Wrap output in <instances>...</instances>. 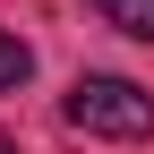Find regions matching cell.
Here are the masks:
<instances>
[{"label": "cell", "instance_id": "cell-1", "mask_svg": "<svg viewBox=\"0 0 154 154\" xmlns=\"http://www.w3.org/2000/svg\"><path fill=\"white\" fill-rule=\"evenodd\" d=\"M69 128L137 146V137H154V94L137 86V77H77L69 86Z\"/></svg>", "mask_w": 154, "mask_h": 154}, {"label": "cell", "instance_id": "cell-2", "mask_svg": "<svg viewBox=\"0 0 154 154\" xmlns=\"http://www.w3.org/2000/svg\"><path fill=\"white\" fill-rule=\"evenodd\" d=\"M94 9L111 17L120 34H137V43H154V0H94Z\"/></svg>", "mask_w": 154, "mask_h": 154}, {"label": "cell", "instance_id": "cell-3", "mask_svg": "<svg viewBox=\"0 0 154 154\" xmlns=\"http://www.w3.org/2000/svg\"><path fill=\"white\" fill-rule=\"evenodd\" d=\"M26 77H34V51L17 43L9 26H0V94H17V86H26Z\"/></svg>", "mask_w": 154, "mask_h": 154}]
</instances>
